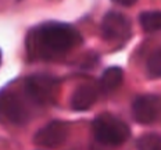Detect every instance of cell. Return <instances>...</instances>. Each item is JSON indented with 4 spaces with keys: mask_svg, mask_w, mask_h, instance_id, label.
<instances>
[{
    "mask_svg": "<svg viewBox=\"0 0 161 150\" xmlns=\"http://www.w3.org/2000/svg\"><path fill=\"white\" fill-rule=\"evenodd\" d=\"M69 133V125L64 121H56L49 122L43 128H40L33 136V142L42 147H58L65 142L67 136Z\"/></svg>",
    "mask_w": 161,
    "mask_h": 150,
    "instance_id": "7",
    "label": "cell"
},
{
    "mask_svg": "<svg viewBox=\"0 0 161 150\" xmlns=\"http://www.w3.org/2000/svg\"><path fill=\"white\" fill-rule=\"evenodd\" d=\"M82 43L79 31L71 24L49 21L32 28L26 38V52L32 60L54 61Z\"/></svg>",
    "mask_w": 161,
    "mask_h": 150,
    "instance_id": "1",
    "label": "cell"
},
{
    "mask_svg": "<svg viewBox=\"0 0 161 150\" xmlns=\"http://www.w3.org/2000/svg\"><path fill=\"white\" fill-rule=\"evenodd\" d=\"M139 22L146 32L161 31V11H145L139 15Z\"/></svg>",
    "mask_w": 161,
    "mask_h": 150,
    "instance_id": "10",
    "label": "cell"
},
{
    "mask_svg": "<svg viewBox=\"0 0 161 150\" xmlns=\"http://www.w3.org/2000/svg\"><path fill=\"white\" fill-rule=\"evenodd\" d=\"M147 72L153 78H161V49L156 50L147 60Z\"/></svg>",
    "mask_w": 161,
    "mask_h": 150,
    "instance_id": "12",
    "label": "cell"
},
{
    "mask_svg": "<svg viewBox=\"0 0 161 150\" xmlns=\"http://www.w3.org/2000/svg\"><path fill=\"white\" fill-rule=\"evenodd\" d=\"M122 79H124L122 68H119V67H108L100 76L97 85H99V89L102 93L110 95V93H113L114 91H117L119 88L121 83H122Z\"/></svg>",
    "mask_w": 161,
    "mask_h": 150,
    "instance_id": "9",
    "label": "cell"
},
{
    "mask_svg": "<svg viewBox=\"0 0 161 150\" xmlns=\"http://www.w3.org/2000/svg\"><path fill=\"white\" fill-rule=\"evenodd\" d=\"M32 107L35 106L26 97L22 86L19 89L7 86L0 91V121L4 124H26L31 119Z\"/></svg>",
    "mask_w": 161,
    "mask_h": 150,
    "instance_id": "2",
    "label": "cell"
},
{
    "mask_svg": "<svg viewBox=\"0 0 161 150\" xmlns=\"http://www.w3.org/2000/svg\"><path fill=\"white\" fill-rule=\"evenodd\" d=\"M100 31L104 41L122 45L132 35V26L129 19L124 14L118 11H108L102 19Z\"/></svg>",
    "mask_w": 161,
    "mask_h": 150,
    "instance_id": "5",
    "label": "cell"
},
{
    "mask_svg": "<svg viewBox=\"0 0 161 150\" xmlns=\"http://www.w3.org/2000/svg\"><path fill=\"white\" fill-rule=\"evenodd\" d=\"M136 150H161V135L146 133L136 141Z\"/></svg>",
    "mask_w": 161,
    "mask_h": 150,
    "instance_id": "11",
    "label": "cell"
},
{
    "mask_svg": "<svg viewBox=\"0 0 161 150\" xmlns=\"http://www.w3.org/2000/svg\"><path fill=\"white\" fill-rule=\"evenodd\" d=\"M92 129L96 141L104 146H119L130 136V129L126 122L110 113L97 115L92 124Z\"/></svg>",
    "mask_w": 161,
    "mask_h": 150,
    "instance_id": "3",
    "label": "cell"
},
{
    "mask_svg": "<svg viewBox=\"0 0 161 150\" xmlns=\"http://www.w3.org/2000/svg\"><path fill=\"white\" fill-rule=\"evenodd\" d=\"M133 118L140 124H152L161 115V97L158 95H140L132 103Z\"/></svg>",
    "mask_w": 161,
    "mask_h": 150,
    "instance_id": "6",
    "label": "cell"
},
{
    "mask_svg": "<svg viewBox=\"0 0 161 150\" xmlns=\"http://www.w3.org/2000/svg\"><path fill=\"white\" fill-rule=\"evenodd\" d=\"M100 95V89L97 83L86 82L80 83L74 91L71 97V107L75 111H86L96 103Z\"/></svg>",
    "mask_w": 161,
    "mask_h": 150,
    "instance_id": "8",
    "label": "cell"
},
{
    "mask_svg": "<svg viewBox=\"0 0 161 150\" xmlns=\"http://www.w3.org/2000/svg\"><path fill=\"white\" fill-rule=\"evenodd\" d=\"M21 86L35 107H47L53 104L58 93V81L49 74L29 75L22 81Z\"/></svg>",
    "mask_w": 161,
    "mask_h": 150,
    "instance_id": "4",
    "label": "cell"
},
{
    "mask_svg": "<svg viewBox=\"0 0 161 150\" xmlns=\"http://www.w3.org/2000/svg\"><path fill=\"white\" fill-rule=\"evenodd\" d=\"M114 3H117V4H121L124 6V7H130V6H133L137 0H113Z\"/></svg>",
    "mask_w": 161,
    "mask_h": 150,
    "instance_id": "13",
    "label": "cell"
}]
</instances>
